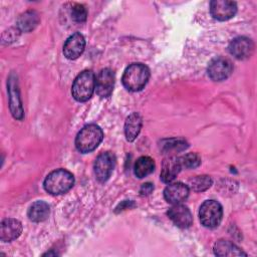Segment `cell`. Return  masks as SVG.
Returning <instances> with one entry per match:
<instances>
[{
    "instance_id": "6da1fadb",
    "label": "cell",
    "mask_w": 257,
    "mask_h": 257,
    "mask_svg": "<svg viewBox=\"0 0 257 257\" xmlns=\"http://www.w3.org/2000/svg\"><path fill=\"white\" fill-rule=\"evenodd\" d=\"M73 184L74 177L69 171L57 169L46 176L43 187L45 191L51 195H61L68 192Z\"/></svg>"
},
{
    "instance_id": "7a4b0ae2",
    "label": "cell",
    "mask_w": 257,
    "mask_h": 257,
    "mask_svg": "<svg viewBox=\"0 0 257 257\" xmlns=\"http://www.w3.org/2000/svg\"><path fill=\"white\" fill-rule=\"evenodd\" d=\"M150 78V69L143 63L128 65L122 74V84L130 91L142 90Z\"/></svg>"
},
{
    "instance_id": "3957f363",
    "label": "cell",
    "mask_w": 257,
    "mask_h": 257,
    "mask_svg": "<svg viewBox=\"0 0 257 257\" xmlns=\"http://www.w3.org/2000/svg\"><path fill=\"white\" fill-rule=\"evenodd\" d=\"M103 139L101 128L93 123L83 126L75 138V147L82 154L90 153L95 150Z\"/></svg>"
},
{
    "instance_id": "277c9868",
    "label": "cell",
    "mask_w": 257,
    "mask_h": 257,
    "mask_svg": "<svg viewBox=\"0 0 257 257\" xmlns=\"http://www.w3.org/2000/svg\"><path fill=\"white\" fill-rule=\"evenodd\" d=\"M95 89V75L91 70H83L74 79L71 93L75 100L83 102L88 100Z\"/></svg>"
},
{
    "instance_id": "5b68a950",
    "label": "cell",
    "mask_w": 257,
    "mask_h": 257,
    "mask_svg": "<svg viewBox=\"0 0 257 257\" xmlns=\"http://www.w3.org/2000/svg\"><path fill=\"white\" fill-rule=\"evenodd\" d=\"M222 216V206L215 200H207L200 207V221L202 225L207 228H216L221 223Z\"/></svg>"
},
{
    "instance_id": "8992f818",
    "label": "cell",
    "mask_w": 257,
    "mask_h": 257,
    "mask_svg": "<svg viewBox=\"0 0 257 257\" xmlns=\"http://www.w3.org/2000/svg\"><path fill=\"white\" fill-rule=\"evenodd\" d=\"M115 165V157L110 152L101 153L94 162V175L98 182L104 183L107 181L113 171Z\"/></svg>"
},
{
    "instance_id": "52a82bcc",
    "label": "cell",
    "mask_w": 257,
    "mask_h": 257,
    "mask_svg": "<svg viewBox=\"0 0 257 257\" xmlns=\"http://www.w3.org/2000/svg\"><path fill=\"white\" fill-rule=\"evenodd\" d=\"M7 90H8V97H9V107L10 111L16 119H22L24 116V111H23V106L19 94V89H18V82H17V77L14 73H11L8 77L7 81Z\"/></svg>"
},
{
    "instance_id": "ba28073f",
    "label": "cell",
    "mask_w": 257,
    "mask_h": 257,
    "mask_svg": "<svg viewBox=\"0 0 257 257\" xmlns=\"http://www.w3.org/2000/svg\"><path fill=\"white\" fill-rule=\"evenodd\" d=\"M207 71L212 80L222 81L228 78L233 72V64L228 58L216 57L210 61Z\"/></svg>"
},
{
    "instance_id": "9c48e42d",
    "label": "cell",
    "mask_w": 257,
    "mask_h": 257,
    "mask_svg": "<svg viewBox=\"0 0 257 257\" xmlns=\"http://www.w3.org/2000/svg\"><path fill=\"white\" fill-rule=\"evenodd\" d=\"M210 12L215 19L226 21L236 14L237 4L229 0H213L210 3Z\"/></svg>"
},
{
    "instance_id": "30bf717a",
    "label": "cell",
    "mask_w": 257,
    "mask_h": 257,
    "mask_svg": "<svg viewBox=\"0 0 257 257\" xmlns=\"http://www.w3.org/2000/svg\"><path fill=\"white\" fill-rule=\"evenodd\" d=\"M168 217L173 221V223L182 229L189 228L193 223V217L189 208L185 205L174 204L167 212Z\"/></svg>"
},
{
    "instance_id": "8fae6325",
    "label": "cell",
    "mask_w": 257,
    "mask_h": 257,
    "mask_svg": "<svg viewBox=\"0 0 257 257\" xmlns=\"http://www.w3.org/2000/svg\"><path fill=\"white\" fill-rule=\"evenodd\" d=\"M254 50L253 41L245 36H239L234 38L229 44L230 53L237 59L243 60L251 56Z\"/></svg>"
},
{
    "instance_id": "7c38bea8",
    "label": "cell",
    "mask_w": 257,
    "mask_h": 257,
    "mask_svg": "<svg viewBox=\"0 0 257 257\" xmlns=\"http://www.w3.org/2000/svg\"><path fill=\"white\" fill-rule=\"evenodd\" d=\"M84 48L85 39L80 33L76 32L66 39L63 45V54L68 59H76L82 54Z\"/></svg>"
},
{
    "instance_id": "4fadbf2b",
    "label": "cell",
    "mask_w": 257,
    "mask_h": 257,
    "mask_svg": "<svg viewBox=\"0 0 257 257\" xmlns=\"http://www.w3.org/2000/svg\"><path fill=\"white\" fill-rule=\"evenodd\" d=\"M114 86V73L110 68L101 69L95 79L96 93L101 97H108Z\"/></svg>"
},
{
    "instance_id": "5bb4252c",
    "label": "cell",
    "mask_w": 257,
    "mask_h": 257,
    "mask_svg": "<svg viewBox=\"0 0 257 257\" xmlns=\"http://www.w3.org/2000/svg\"><path fill=\"white\" fill-rule=\"evenodd\" d=\"M189 187L181 182L169 184L164 190V197L170 204H180L189 196Z\"/></svg>"
},
{
    "instance_id": "9a60e30c",
    "label": "cell",
    "mask_w": 257,
    "mask_h": 257,
    "mask_svg": "<svg viewBox=\"0 0 257 257\" xmlns=\"http://www.w3.org/2000/svg\"><path fill=\"white\" fill-rule=\"evenodd\" d=\"M22 232L21 223L13 218L4 219L0 225V239L3 242H11L18 238Z\"/></svg>"
},
{
    "instance_id": "2e32d148",
    "label": "cell",
    "mask_w": 257,
    "mask_h": 257,
    "mask_svg": "<svg viewBox=\"0 0 257 257\" xmlns=\"http://www.w3.org/2000/svg\"><path fill=\"white\" fill-rule=\"evenodd\" d=\"M181 170H182V166H181L179 158L174 157V156L168 157L163 162L161 175H160L161 180L164 183L170 184L171 182H173L176 179V177L178 176V174L180 173Z\"/></svg>"
},
{
    "instance_id": "e0dca14e",
    "label": "cell",
    "mask_w": 257,
    "mask_h": 257,
    "mask_svg": "<svg viewBox=\"0 0 257 257\" xmlns=\"http://www.w3.org/2000/svg\"><path fill=\"white\" fill-rule=\"evenodd\" d=\"M143 124V118L139 112L131 113L124 122V135L128 142H134L139 136Z\"/></svg>"
},
{
    "instance_id": "ac0fdd59",
    "label": "cell",
    "mask_w": 257,
    "mask_h": 257,
    "mask_svg": "<svg viewBox=\"0 0 257 257\" xmlns=\"http://www.w3.org/2000/svg\"><path fill=\"white\" fill-rule=\"evenodd\" d=\"M39 15L34 10H28L22 13L17 20L18 30L21 32H30L32 31L39 23Z\"/></svg>"
},
{
    "instance_id": "d6986e66",
    "label": "cell",
    "mask_w": 257,
    "mask_h": 257,
    "mask_svg": "<svg viewBox=\"0 0 257 257\" xmlns=\"http://www.w3.org/2000/svg\"><path fill=\"white\" fill-rule=\"evenodd\" d=\"M214 253L217 256H247L238 246L228 240H219L214 245Z\"/></svg>"
},
{
    "instance_id": "ffe728a7",
    "label": "cell",
    "mask_w": 257,
    "mask_h": 257,
    "mask_svg": "<svg viewBox=\"0 0 257 257\" xmlns=\"http://www.w3.org/2000/svg\"><path fill=\"white\" fill-rule=\"evenodd\" d=\"M49 212L50 210L47 203L43 201H36L28 209L27 215L32 222L39 223V222L45 221L48 218Z\"/></svg>"
},
{
    "instance_id": "44dd1931",
    "label": "cell",
    "mask_w": 257,
    "mask_h": 257,
    "mask_svg": "<svg viewBox=\"0 0 257 257\" xmlns=\"http://www.w3.org/2000/svg\"><path fill=\"white\" fill-rule=\"evenodd\" d=\"M155 170V162L152 158L148 156H143L139 158L134 166V173L139 179L145 178L152 174Z\"/></svg>"
},
{
    "instance_id": "7402d4cb",
    "label": "cell",
    "mask_w": 257,
    "mask_h": 257,
    "mask_svg": "<svg viewBox=\"0 0 257 257\" xmlns=\"http://www.w3.org/2000/svg\"><path fill=\"white\" fill-rule=\"evenodd\" d=\"M161 149L165 153L181 152L188 148V143L183 139H167L161 142Z\"/></svg>"
},
{
    "instance_id": "603a6c76",
    "label": "cell",
    "mask_w": 257,
    "mask_h": 257,
    "mask_svg": "<svg viewBox=\"0 0 257 257\" xmlns=\"http://www.w3.org/2000/svg\"><path fill=\"white\" fill-rule=\"evenodd\" d=\"M212 183H213V181L210 176L200 175V176H197V177L191 179L189 186H190L191 190H193L194 192H203V191H206L207 189H209L211 187Z\"/></svg>"
},
{
    "instance_id": "cb8c5ba5",
    "label": "cell",
    "mask_w": 257,
    "mask_h": 257,
    "mask_svg": "<svg viewBox=\"0 0 257 257\" xmlns=\"http://www.w3.org/2000/svg\"><path fill=\"white\" fill-rule=\"evenodd\" d=\"M182 169H194L197 168L201 164V158L198 154L195 153H189L185 156H182L179 158Z\"/></svg>"
},
{
    "instance_id": "d4e9b609",
    "label": "cell",
    "mask_w": 257,
    "mask_h": 257,
    "mask_svg": "<svg viewBox=\"0 0 257 257\" xmlns=\"http://www.w3.org/2000/svg\"><path fill=\"white\" fill-rule=\"evenodd\" d=\"M71 17L75 22L82 23L86 20L87 17V11L85 7L81 4H74L71 8Z\"/></svg>"
},
{
    "instance_id": "484cf974",
    "label": "cell",
    "mask_w": 257,
    "mask_h": 257,
    "mask_svg": "<svg viewBox=\"0 0 257 257\" xmlns=\"http://www.w3.org/2000/svg\"><path fill=\"white\" fill-rule=\"evenodd\" d=\"M154 190V186L152 183H145L142 185L141 189H140V194L142 196H147L150 195Z\"/></svg>"
},
{
    "instance_id": "4316f807",
    "label": "cell",
    "mask_w": 257,
    "mask_h": 257,
    "mask_svg": "<svg viewBox=\"0 0 257 257\" xmlns=\"http://www.w3.org/2000/svg\"><path fill=\"white\" fill-rule=\"evenodd\" d=\"M134 206H135V204H134L133 201H124L116 207L115 213H118L119 211H123V210H125L127 208H131V207H134Z\"/></svg>"
}]
</instances>
